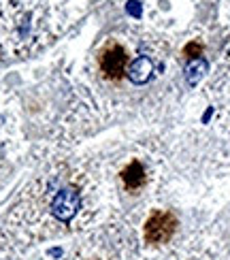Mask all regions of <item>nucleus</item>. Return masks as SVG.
<instances>
[{"mask_svg":"<svg viewBox=\"0 0 230 260\" xmlns=\"http://www.w3.org/2000/svg\"><path fill=\"white\" fill-rule=\"evenodd\" d=\"M201 51H203V45L201 43H190V45H185V49H183V53L188 56L190 60H194V58H201Z\"/></svg>","mask_w":230,"mask_h":260,"instance_id":"obj_9","label":"nucleus"},{"mask_svg":"<svg viewBox=\"0 0 230 260\" xmlns=\"http://www.w3.org/2000/svg\"><path fill=\"white\" fill-rule=\"evenodd\" d=\"M126 11H128V15H133L135 19H139L141 15H143V7H141L139 0H128V3H126Z\"/></svg>","mask_w":230,"mask_h":260,"instance_id":"obj_8","label":"nucleus"},{"mask_svg":"<svg viewBox=\"0 0 230 260\" xmlns=\"http://www.w3.org/2000/svg\"><path fill=\"white\" fill-rule=\"evenodd\" d=\"M81 209V194L75 186H64L60 188L51 199L49 211L56 220L60 222H71Z\"/></svg>","mask_w":230,"mask_h":260,"instance_id":"obj_2","label":"nucleus"},{"mask_svg":"<svg viewBox=\"0 0 230 260\" xmlns=\"http://www.w3.org/2000/svg\"><path fill=\"white\" fill-rule=\"evenodd\" d=\"M126 75H128V79L133 83L143 85V83H147L153 77V62L147 56H139L137 60H133L128 64Z\"/></svg>","mask_w":230,"mask_h":260,"instance_id":"obj_5","label":"nucleus"},{"mask_svg":"<svg viewBox=\"0 0 230 260\" xmlns=\"http://www.w3.org/2000/svg\"><path fill=\"white\" fill-rule=\"evenodd\" d=\"M126 69H128V56H126L124 47L111 45L109 49L103 51V56H101V71L105 73V77L119 79Z\"/></svg>","mask_w":230,"mask_h":260,"instance_id":"obj_4","label":"nucleus"},{"mask_svg":"<svg viewBox=\"0 0 230 260\" xmlns=\"http://www.w3.org/2000/svg\"><path fill=\"white\" fill-rule=\"evenodd\" d=\"M49 254H51V256H62V250H58V247H56V250H51Z\"/></svg>","mask_w":230,"mask_h":260,"instance_id":"obj_11","label":"nucleus"},{"mask_svg":"<svg viewBox=\"0 0 230 260\" xmlns=\"http://www.w3.org/2000/svg\"><path fill=\"white\" fill-rule=\"evenodd\" d=\"M122 179H124L128 190H139L141 186H145V169H143V165H141L139 160H133L122 171Z\"/></svg>","mask_w":230,"mask_h":260,"instance_id":"obj_6","label":"nucleus"},{"mask_svg":"<svg viewBox=\"0 0 230 260\" xmlns=\"http://www.w3.org/2000/svg\"><path fill=\"white\" fill-rule=\"evenodd\" d=\"M211 113H213V109H207V113L203 115V122L207 124V122H209V117H211Z\"/></svg>","mask_w":230,"mask_h":260,"instance_id":"obj_10","label":"nucleus"},{"mask_svg":"<svg viewBox=\"0 0 230 260\" xmlns=\"http://www.w3.org/2000/svg\"><path fill=\"white\" fill-rule=\"evenodd\" d=\"M207 71H209V64H207L205 58H194L190 60L188 64H185V71H183V77L185 81H188V85H194L196 83H201V79L207 75Z\"/></svg>","mask_w":230,"mask_h":260,"instance_id":"obj_7","label":"nucleus"},{"mask_svg":"<svg viewBox=\"0 0 230 260\" xmlns=\"http://www.w3.org/2000/svg\"><path fill=\"white\" fill-rule=\"evenodd\" d=\"M175 226H177V220L175 215L169 211H156L149 215V220L145 222V241L147 243H167L173 233H175Z\"/></svg>","mask_w":230,"mask_h":260,"instance_id":"obj_3","label":"nucleus"},{"mask_svg":"<svg viewBox=\"0 0 230 260\" xmlns=\"http://www.w3.org/2000/svg\"><path fill=\"white\" fill-rule=\"evenodd\" d=\"M51 26L47 0H0V53L32 56L49 41Z\"/></svg>","mask_w":230,"mask_h":260,"instance_id":"obj_1","label":"nucleus"}]
</instances>
